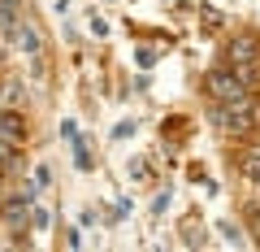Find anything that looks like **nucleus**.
Returning a JSON list of instances; mask_svg holds the SVG:
<instances>
[{"instance_id": "nucleus-1", "label": "nucleus", "mask_w": 260, "mask_h": 252, "mask_svg": "<svg viewBox=\"0 0 260 252\" xmlns=\"http://www.w3.org/2000/svg\"><path fill=\"white\" fill-rule=\"evenodd\" d=\"M225 66H230L251 92L260 87V35L256 31H239V35L225 44Z\"/></svg>"}, {"instance_id": "nucleus-2", "label": "nucleus", "mask_w": 260, "mask_h": 252, "mask_svg": "<svg viewBox=\"0 0 260 252\" xmlns=\"http://www.w3.org/2000/svg\"><path fill=\"white\" fill-rule=\"evenodd\" d=\"M204 92L213 96V104H251V87L234 74L230 66H217L204 74Z\"/></svg>"}, {"instance_id": "nucleus-3", "label": "nucleus", "mask_w": 260, "mask_h": 252, "mask_svg": "<svg viewBox=\"0 0 260 252\" xmlns=\"http://www.w3.org/2000/svg\"><path fill=\"white\" fill-rule=\"evenodd\" d=\"M208 122H213L221 135H247V131H256V113H251V104H213L208 109Z\"/></svg>"}, {"instance_id": "nucleus-4", "label": "nucleus", "mask_w": 260, "mask_h": 252, "mask_svg": "<svg viewBox=\"0 0 260 252\" xmlns=\"http://www.w3.org/2000/svg\"><path fill=\"white\" fill-rule=\"evenodd\" d=\"M30 196H35V191H13V196H5V205H0V217H5V222L13 226V231H22V226H26V213H30Z\"/></svg>"}, {"instance_id": "nucleus-5", "label": "nucleus", "mask_w": 260, "mask_h": 252, "mask_svg": "<svg viewBox=\"0 0 260 252\" xmlns=\"http://www.w3.org/2000/svg\"><path fill=\"white\" fill-rule=\"evenodd\" d=\"M13 35H18V44L26 48V57H30V61H35V66H44V39H39V26H35V22H30V18H22Z\"/></svg>"}, {"instance_id": "nucleus-6", "label": "nucleus", "mask_w": 260, "mask_h": 252, "mask_svg": "<svg viewBox=\"0 0 260 252\" xmlns=\"http://www.w3.org/2000/svg\"><path fill=\"white\" fill-rule=\"evenodd\" d=\"M0 135L13 139V144H22L30 135V126H26V118H22L18 109H0Z\"/></svg>"}, {"instance_id": "nucleus-7", "label": "nucleus", "mask_w": 260, "mask_h": 252, "mask_svg": "<svg viewBox=\"0 0 260 252\" xmlns=\"http://www.w3.org/2000/svg\"><path fill=\"white\" fill-rule=\"evenodd\" d=\"M26 18V9H22V0H0V39H9L13 31H18V22Z\"/></svg>"}, {"instance_id": "nucleus-8", "label": "nucleus", "mask_w": 260, "mask_h": 252, "mask_svg": "<svg viewBox=\"0 0 260 252\" xmlns=\"http://www.w3.org/2000/svg\"><path fill=\"white\" fill-rule=\"evenodd\" d=\"M239 174L247 178V183H260V144H251V148L239 157Z\"/></svg>"}, {"instance_id": "nucleus-9", "label": "nucleus", "mask_w": 260, "mask_h": 252, "mask_svg": "<svg viewBox=\"0 0 260 252\" xmlns=\"http://www.w3.org/2000/svg\"><path fill=\"white\" fill-rule=\"evenodd\" d=\"M0 170H5V174H18V170H22V152H18V144L5 139V135H0Z\"/></svg>"}, {"instance_id": "nucleus-10", "label": "nucleus", "mask_w": 260, "mask_h": 252, "mask_svg": "<svg viewBox=\"0 0 260 252\" xmlns=\"http://www.w3.org/2000/svg\"><path fill=\"white\" fill-rule=\"evenodd\" d=\"M5 100H9V104H22V100H26V96H22V83H9V92H5Z\"/></svg>"}, {"instance_id": "nucleus-11", "label": "nucleus", "mask_w": 260, "mask_h": 252, "mask_svg": "<svg viewBox=\"0 0 260 252\" xmlns=\"http://www.w3.org/2000/svg\"><path fill=\"white\" fill-rule=\"evenodd\" d=\"M0 109H5V104H0Z\"/></svg>"}]
</instances>
